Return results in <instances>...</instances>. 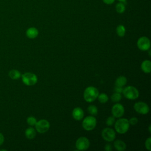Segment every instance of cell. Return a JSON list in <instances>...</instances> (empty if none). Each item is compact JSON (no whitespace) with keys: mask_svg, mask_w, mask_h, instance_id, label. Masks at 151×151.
Returning <instances> with one entry per match:
<instances>
[{"mask_svg":"<svg viewBox=\"0 0 151 151\" xmlns=\"http://www.w3.org/2000/svg\"><path fill=\"white\" fill-rule=\"evenodd\" d=\"M35 130L39 133H44L49 130L50 124L48 120L45 119H41L37 122L35 124Z\"/></svg>","mask_w":151,"mask_h":151,"instance_id":"cell-6","label":"cell"},{"mask_svg":"<svg viewBox=\"0 0 151 151\" xmlns=\"http://www.w3.org/2000/svg\"><path fill=\"white\" fill-rule=\"evenodd\" d=\"M97 98L99 102H100L101 103H106L109 100L108 96L106 93H103L100 94H99Z\"/></svg>","mask_w":151,"mask_h":151,"instance_id":"cell-22","label":"cell"},{"mask_svg":"<svg viewBox=\"0 0 151 151\" xmlns=\"http://www.w3.org/2000/svg\"><path fill=\"white\" fill-rule=\"evenodd\" d=\"M114 123H115V118L113 116L109 117L106 120V124L109 126H111L113 125Z\"/></svg>","mask_w":151,"mask_h":151,"instance_id":"cell-25","label":"cell"},{"mask_svg":"<svg viewBox=\"0 0 151 151\" xmlns=\"http://www.w3.org/2000/svg\"><path fill=\"white\" fill-rule=\"evenodd\" d=\"M101 136L106 141L112 142L116 137V133L113 129L109 127H106L102 130Z\"/></svg>","mask_w":151,"mask_h":151,"instance_id":"cell-8","label":"cell"},{"mask_svg":"<svg viewBox=\"0 0 151 151\" xmlns=\"http://www.w3.org/2000/svg\"><path fill=\"white\" fill-rule=\"evenodd\" d=\"M99 93L97 88L93 86H89L87 87L83 93V97L87 102H93L98 97Z\"/></svg>","mask_w":151,"mask_h":151,"instance_id":"cell-1","label":"cell"},{"mask_svg":"<svg viewBox=\"0 0 151 151\" xmlns=\"http://www.w3.org/2000/svg\"><path fill=\"white\" fill-rule=\"evenodd\" d=\"M124 113V108L123 106L120 103L114 104L111 108V113L114 117L120 118Z\"/></svg>","mask_w":151,"mask_h":151,"instance_id":"cell-11","label":"cell"},{"mask_svg":"<svg viewBox=\"0 0 151 151\" xmlns=\"http://www.w3.org/2000/svg\"><path fill=\"white\" fill-rule=\"evenodd\" d=\"M88 112L91 115V116H96L97 114L98 113V109L97 107L94 105H90L87 108Z\"/></svg>","mask_w":151,"mask_h":151,"instance_id":"cell-21","label":"cell"},{"mask_svg":"<svg viewBox=\"0 0 151 151\" xmlns=\"http://www.w3.org/2000/svg\"><path fill=\"white\" fill-rule=\"evenodd\" d=\"M104 149L106 150V151H111L112 150V147H111V145L109 143H107L105 147H104Z\"/></svg>","mask_w":151,"mask_h":151,"instance_id":"cell-29","label":"cell"},{"mask_svg":"<svg viewBox=\"0 0 151 151\" xmlns=\"http://www.w3.org/2000/svg\"><path fill=\"white\" fill-rule=\"evenodd\" d=\"M21 78L22 82L26 85L28 86H31L35 85L38 81L37 76L32 73H25L22 75H21Z\"/></svg>","mask_w":151,"mask_h":151,"instance_id":"cell-4","label":"cell"},{"mask_svg":"<svg viewBox=\"0 0 151 151\" xmlns=\"http://www.w3.org/2000/svg\"><path fill=\"white\" fill-rule=\"evenodd\" d=\"M127 83V78L126 77L121 76L118 77L115 81V86L123 87Z\"/></svg>","mask_w":151,"mask_h":151,"instance_id":"cell-17","label":"cell"},{"mask_svg":"<svg viewBox=\"0 0 151 151\" xmlns=\"http://www.w3.org/2000/svg\"><path fill=\"white\" fill-rule=\"evenodd\" d=\"M114 147L118 151H123L126 148L125 143L121 140H117L114 142Z\"/></svg>","mask_w":151,"mask_h":151,"instance_id":"cell-15","label":"cell"},{"mask_svg":"<svg viewBox=\"0 0 151 151\" xmlns=\"http://www.w3.org/2000/svg\"><path fill=\"white\" fill-rule=\"evenodd\" d=\"M116 33L119 37H123L126 33V29L124 25H119L116 28Z\"/></svg>","mask_w":151,"mask_h":151,"instance_id":"cell-20","label":"cell"},{"mask_svg":"<svg viewBox=\"0 0 151 151\" xmlns=\"http://www.w3.org/2000/svg\"><path fill=\"white\" fill-rule=\"evenodd\" d=\"M37 119L34 116H29L27 119V122L28 123V124H29L31 126H35V124L37 123Z\"/></svg>","mask_w":151,"mask_h":151,"instance_id":"cell-24","label":"cell"},{"mask_svg":"<svg viewBox=\"0 0 151 151\" xmlns=\"http://www.w3.org/2000/svg\"><path fill=\"white\" fill-rule=\"evenodd\" d=\"M134 110L139 114H146L149 111V106L145 102L138 101L134 104Z\"/></svg>","mask_w":151,"mask_h":151,"instance_id":"cell-9","label":"cell"},{"mask_svg":"<svg viewBox=\"0 0 151 151\" xmlns=\"http://www.w3.org/2000/svg\"><path fill=\"white\" fill-rule=\"evenodd\" d=\"M150 128H151V126L150 125H149V132L150 133V132H151V130H150Z\"/></svg>","mask_w":151,"mask_h":151,"instance_id":"cell-32","label":"cell"},{"mask_svg":"<svg viewBox=\"0 0 151 151\" xmlns=\"http://www.w3.org/2000/svg\"><path fill=\"white\" fill-rule=\"evenodd\" d=\"M123 94L126 99L129 100H135L139 96L138 90L132 86H129L123 88Z\"/></svg>","mask_w":151,"mask_h":151,"instance_id":"cell-3","label":"cell"},{"mask_svg":"<svg viewBox=\"0 0 151 151\" xmlns=\"http://www.w3.org/2000/svg\"><path fill=\"white\" fill-rule=\"evenodd\" d=\"M0 150H1V151H2V150H6V149H1Z\"/></svg>","mask_w":151,"mask_h":151,"instance_id":"cell-34","label":"cell"},{"mask_svg":"<svg viewBox=\"0 0 151 151\" xmlns=\"http://www.w3.org/2000/svg\"><path fill=\"white\" fill-rule=\"evenodd\" d=\"M97 124V120L93 116H88L84 119L82 122V126L86 130L90 131L93 130Z\"/></svg>","mask_w":151,"mask_h":151,"instance_id":"cell-5","label":"cell"},{"mask_svg":"<svg viewBox=\"0 0 151 151\" xmlns=\"http://www.w3.org/2000/svg\"><path fill=\"white\" fill-rule=\"evenodd\" d=\"M137 47L142 51H147L150 49V40L146 37H140L137 42Z\"/></svg>","mask_w":151,"mask_h":151,"instance_id":"cell-10","label":"cell"},{"mask_svg":"<svg viewBox=\"0 0 151 151\" xmlns=\"http://www.w3.org/2000/svg\"><path fill=\"white\" fill-rule=\"evenodd\" d=\"M72 116L74 119L76 120H81L84 117V111L80 107H76L73 109Z\"/></svg>","mask_w":151,"mask_h":151,"instance_id":"cell-12","label":"cell"},{"mask_svg":"<svg viewBox=\"0 0 151 151\" xmlns=\"http://www.w3.org/2000/svg\"><path fill=\"white\" fill-rule=\"evenodd\" d=\"M8 75L9 77L12 80H17L21 76V73L17 70H11L9 71Z\"/></svg>","mask_w":151,"mask_h":151,"instance_id":"cell-18","label":"cell"},{"mask_svg":"<svg viewBox=\"0 0 151 151\" xmlns=\"http://www.w3.org/2000/svg\"><path fill=\"white\" fill-rule=\"evenodd\" d=\"M90 146L89 140L84 136L79 137L76 142V147L78 150H87Z\"/></svg>","mask_w":151,"mask_h":151,"instance_id":"cell-7","label":"cell"},{"mask_svg":"<svg viewBox=\"0 0 151 151\" xmlns=\"http://www.w3.org/2000/svg\"><path fill=\"white\" fill-rule=\"evenodd\" d=\"M114 1L115 0H103V2L106 4H107V5L112 4L114 2Z\"/></svg>","mask_w":151,"mask_h":151,"instance_id":"cell-30","label":"cell"},{"mask_svg":"<svg viewBox=\"0 0 151 151\" xmlns=\"http://www.w3.org/2000/svg\"><path fill=\"white\" fill-rule=\"evenodd\" d=\"M38 35V30L35 27H30L26 31V35L30 39L35 38Z\"/></svg>","mask_w":151,"mask_h":151,"instance_id":"cell-13","label":"cell"},{"mask_svg":"<svg viewBox=\"0 0 151 151\" xmlns=\"http://www.w3.org/2000/svg\"><path fill=\"white\" fill-rule=\"evenodd\" d=\"M114 90L115 92L116 93H123V87H120V86H115L114 87Z\"/></svg>","mask_w":151,"mask_h":151,"instance_id":"cell-28","label":"cell"},{"mask_svg":"<svg viewBox=\"0 0 151 151\" xmlns=\"http://www.w3.org/2000/svg\"><path fill=\"white\" fill-rule=\"evenodd\" d=\"M129 124H131V125H135V124H136L137 123L138 120H137V119L136 117H133L130 118L129 120Z\"/></svg>","mask_w":151,"mask_h":151,"instance_id":"cell-27","label":"cell"},{"mask_svg":"<svg viewBox=\"0 0 151 151\" xmlns=\"http://www.w3.org/2000/svg\"><path fill=\"white\" fill-rule=\"evenodd\" d=\"M130 127L129 120L125 118L119 119L114 123V127L116 132L120 134L126 133Z\"/></svg>","mask_w":151,"mask_h":151,"instance_id":"cell-2","label":"cell"},{"mask_svg":"<svg viewBox=\"0 0 151 151\" xmlns=\"http://www.w3.org/2000/svg\"><path fill=\"white\" fill-rule=\"evenodd\" d=\"M118 1H119L120 2H126V0H118Z\"/></svg>","mask_w":151,"mask_h":151,"instance_id":"cell-33","label":"cell"},{"mask_svg":"<svg viewBox=\"0 0 151 151\" xmlns=\"http://www.w3.org/2000/svg\"><path fill=\"white\" fill-rule=\"evenodd\" d=\"M111 101L113 102H119L122 99V95L120 93H118L115 92L111 96Z\"/></svg>","mask_w":151,"mask_h":151,"instance_id":"cell-23","label":"cell"},{"mask_svg":"<svg viewBox=\"0 0 151 151\" xmlns=\"http://www.w3.org/2000/svg\"><path fill=\"white\" fill-rule=\"evenodd\" d=\"M141 69L145 73H150L151 71V62L149 60H144L141 64Z\"/></svg>","mask_w":151,"mask_h":151,"instance_id":"cell-14","label":"cell"},{"mask_svg":"<svg viewBox=\"0 0 151 151\" xmlns=\"http://www.w3.org/2000/svg\"><path fill=\"white\" fill-rule=\"evenodd\" d=\"M126 7H125V4L123 2H120L117 3L116 5V10L117 13L122 14L125 11Z\"/></svg>","mask_w":151,"mask_h":151,"instance_id":"cell-19","label":"cell"},{"mask_svg":"<svg viewBox=\"0 0 151 151\" xmlns=\"http://www.w3.org/2000/svg\"><path fill=\"white\" fill-rule=\"evenodd\" d=\"M25 137L28 139H32L36 136V130L33 127H28L25 132Z\"/></svg>","mask_w":151,"mask_h":151,"instance_id":"cell-16","label":"cell"},{"mask_svg":"<svg viewBox=\"0 0 151 151\" xmlns=\"http://www.w3.org/2000/svg\"><path fill=\"white\" fill-rule=\"evenodd\" d=\"M150 143H151V138L150 137H148L146 141H145V147L146 148V149H147L148 150H151V147H150Z\"/></svg>","mask_w":151,"mask_h":151,"instance_id":"cell-26","label":"cell"},{"mask_svg":"<svg viewBox=\"0 0 151 151\" xmlns=\"http://www.w3.org/2000/svg\"><path fill=\"white\" fill-rule=\"evenodd\" d=\"M4 142V135H3L1 133H0V146L3 144Z\"/></svg>","mask_w":151,"mask_h":151,"instance_id":"cell-31","label":"cell"}]
</instances>
